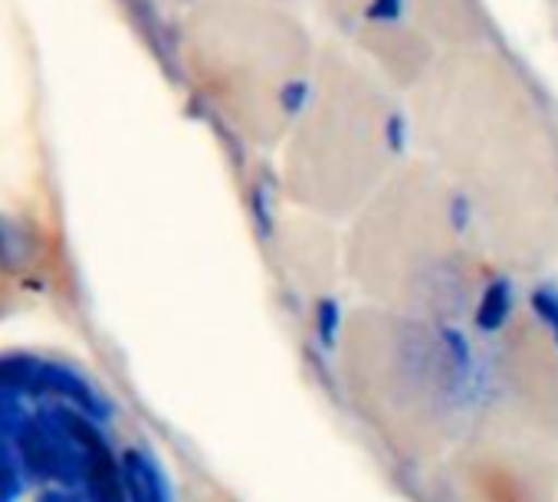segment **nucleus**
I'll list each match as a JSON object with an SVG mask.
<instances>
[{
	"mask_svg": "<svg viewBox=\"0 0 558 502\" xmlns=\"http://www.w3.org/2000/svg\"><path fill=\"white\" fill-rule=\"evenodd\" d=\"M512 313V286L506 280H496L486 286L483 299H480V309H476V329L480 332H499L506 326Z\"/></svg>",
	"mask_w": 558,
	"mask_h": 502,
	"instance_id": "nucleus-1",
	"label": "nucleus"
},
{
	"mask_svg": "<svg viewBox=\"0 0 558 502\" xmlns=\"http://www.w3.org/2000/svg\"><path fill=\"white\" fill-rule=\"evenodd\" d=\"M532 313L538 316V322L551 332V339L558 345V290L555 286H538L532 293Z\"/></svg>",
	"mask_w": 558,
	"mask_h": 502,
	"instance_id": "nucleus-2",
	"label": "nucleus"
},
{
	"mask_svg": "<svg viewBox=\"0 0 558 502\" xmlns=\"http://www.w3.org/2000/svg\"><path fill=\"white\" fill-rule=\"evenodd\" d=\"M80 486H83V482H63L60 489L50 486V489H44L34 502H106V499L96 495L89 486H86V492H80Z\"/></svg>",
	"mask_w": 558,
	"mask_h": 502,
	"instance_id": "nucleus-3",
	"label": "nucleus"
},
{
	"mask_svg": "<svg viewBox=\"0 0 558 502\" xmlns=\"http://www.w3.org/2000/svg\"><path fill=\"white\" fill-rule=\"evenodd\" d=\"M401 4H404V0H375V4L368 8V17L372 21H398Z\"/></svg>",
	"mask_w": 558,
	"mask_h": 502,
	"instance_id": "nucleus-4",
	"label": "nucleus"
}]
</instances>
